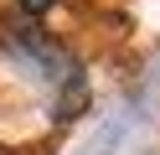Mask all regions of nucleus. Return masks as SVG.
Masks as SVG:
<instances>
[{
    "label": "nucleus",
    "mask_w": 160,
    "mask_h": 155,
    "mask_svg": "<svg viewBox=\"0 0 160 155\" xmlns=\"http://www.w3.org/2000/svg\"><path fill=\"white\" fill-rule=\"evenodd\" d=\"M52 5H57V0H21V10H26V16H47Z\"/></svg>",
    "instance_id": "nucleus-2"
},
{
    "label": "nucleus",
    "mask_w": 160,
    "mask_h": 155,
    "mask_svg": "<svg viewBox=\"0 0 160 155\" xmlns=\"http://www.w3.org/2000/svg\"><path fill=\"white\" fill-rule=\"evenodd\" d=\"M83 98H88V83H83V72H67V93L57 98V119H72V114L83 109Z\"/></svg>",
    "instance_id": "nucleus-1"
}]
</instances>
